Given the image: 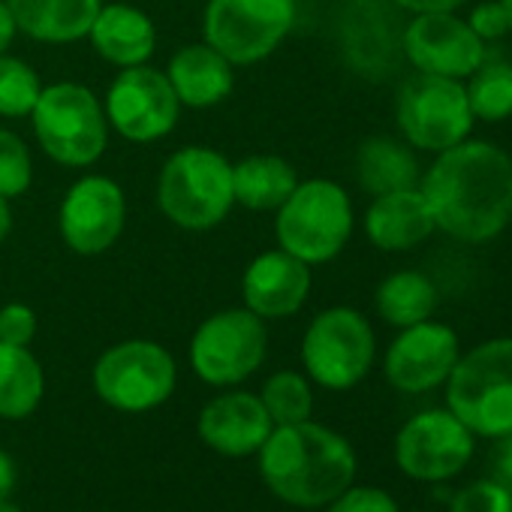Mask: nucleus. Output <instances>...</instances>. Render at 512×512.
Instances as JSON below:
<instances>
[{"instance_id": "obj_25", "label": "nucleus", "mask_w": 512, "mask_h": 512, "mask_svg": "<svg viewBox=\"0 0 512 512\" xmlns=\"http://www.w3.org/2000/svg\"><path fill=\"white\" fill-rule=\"evenodd\" d=\"M374 305H377V314L383 317V323H389L395 329H407V326H416V323L434 317L437 287L422 272H413V269L392 272L389 278L380 281V287L374 293Z\"/></svg>"}, {"instance_id": "obj_33", "label": "nucleus", "mask_w": 512, "mask_h": 512, "mask_svg": "<svg viewBox=\"0 0 512 512\" xmlns=\"http://www.w3.org/2000/svg\"><path fill=\"white\" fill-rule=\"evenodd\" d=\"M37 335V314L34 308L13 302L0 308V341L4 344H16V347H28Z\"/></svg>"}, {"instance_id": "obj_36", "label": "nucleus", "mask_w": 512, "mask_h": 512, "mask_svg": "<svg viewBox=\"0 0 512 512\" xmlns=\"http://www.w3.org/2000/svg\"><path fill=\"white\" fill-rule=\"evenodd\" d=\"M494 461H497V479L512 491V431L500 437V449H497Z\"/></svg>"}, {"instance_id": "obj_12", "label": "nucleus", "mask_w": 512, "mask_h": 512, "mask_svg": "<svg viewBox=\"0 0 512 512\" xmlns=\"http://www.w3.org/2000/svg\"><path fill=\"white\" fill-rule=\"evenodd\" d=\"M473 431L446 407L404 422L395 437V461L416 482H446L473 458Z\"/></svg>"}, {"instance_id": "obj_7", "label": "nucleus", "mask_w": 512, "mask_h": 512, "mask_svg": "<svg viewBox=\"0 0 512 512\" xmlns=\"http://www.w3.org/2000/svg\"><path fill=\"white\" fill-rule=\"evenodd\" d=\"M395 124L413 151L440 154L473 133V112L464 82L443 76H410L395 100Z\"/></svg>"}, {"instance_id": "obj_41", "label": "nucleus", "mask_w": 512, "mask_h": 512, "mask_svg": "<svg viewBox=\"0 0 512 512\" xmlns=\"http://www.w3.org/2000/svg\"><path fill=\"white\" fill-rule=\"evenodd\" d=\"M503 10H506V22H509V34H512V0H500Z\"/></svg>"}, {"instance_id": "obj_19", "label": "nucleus", "mask_w": 512, "mask_h": 512, "mask_svg": "<svg viewBox=\"0 0 512 512\" xmlns=\"http://www.w3.org/2000/svg\"><path fill=\"white\" fill-rule=\"evenodd\" d=\"M437 232L434 214L419 187L374 196L365 211V235L377 250L404 253L425 244Z\"/></svg>"}, {"instance_id": "obj_1", "label": "nucleus", "mask_w": 512, "mask_h": 512, "mask_svg": "<svg viewBox=\"0 0 512 512\" xmlns=\"http://www.w3.org/2000/svg\"><path fill=\"white\" fill-rule=\"evenodd\" d=\"M437 232L461 244H485L512 223V157L485 139H464L419 178Z\"/></svg>"}, {"instance_id": "obj_26", "label": "nucleus", "mask_w": 512, "mask_h": 512, "mask_svg": "<svg viewBox=\"0 0 512 512\" xmlns=\"http://www.w3.org/2000/svg\"><path fill=\"white\" fill-rule=\"evenodd\" d=\"M46 392V377L28 347L0 341V419L31 416Z\"/></svg>"}, {"instance_id": "obj_34", "label": "nucleus", "mask_w": 512, "mask_h": 512, "mask_svg": "<svg viewBox=\"0 0 512 512\" xmlns=\"http://www.w3.org/2000/svg\"><path fill=\"white\" fill-rule=\"evenodd\" d=\"M470 25V31L488 46V43H497L503 37H509V22H506V10L500 0H482L470 10V16L464 19Z\"/></svg>"}, {"instance_id": "obj_20", "label": "nucleus", "mask_w": 512, "mask_h": 512, "mask_svg": "<svg viewBox=\"0 0 512 512\" xmlns=\"http://www.w3.org/2000/svg\"><path fill=\"white\" fill-rule=\"evenodd\" d=\"M235 67L208 43L181 46L166 67V79L181 106L211 109L223 103L235 88Z\"/></svg>"}, {"instance_id": "obj_6", "label": "nucleus", "mask_w": 512, "mask_h": 512, "mask_svg": "<svg viewBox=\"0 0 512 512\" xmlns=\"http://www.w3.org/2000/svg\"><path fill=\"white\" fill-rule=\"evenodd\" d=\"M40 148L61 166L97 163L109 142V121L97 94L76 82H55L40 91L31 112Z\"/></svg>"}, {"instance_id": "obj_17", "label": "nucleus", "mask_w": 512, "mask_h": 512, "mask_svg": "<svg viewBox=\"0 0 512 512\" xmlns=\"http://www.w3.org/2000/svg\"><path fill=\"white\" fill-rule=\"evenodd\" d=\"M311 266L287 250H266L244 269V308L263 320L293 317L311 293Z\"/></svg>"}, {"instance_id": "obj_22", "label": "nucleus", "mask_w": 512, "mask_h": 512, "mask_svg": "<svg viewBox=\"0 0 512 512\" xmlns=\"http://www.w3.org/2000/svg\"><path fill=\"white\" fill-rule=\"evenodd\" d=\"M16 31L37 43H76L85 40L103 0H7Z\"/></svg>"}, {"instance_id": "obj_38", "label": "nucleus", "mask_w": 512, "mask_h": 512, "mask_svg": "<svg viewBox=\"0 0 512 512\" xmlns=\"http://www.w3.org/2000/svg\"><path fill=\"white\" fill-rule=\"evenodd\" d=\"M16 37V22H13V13L7 7V0H0V55H4L10 49Z\"/></svg>"}, {"instance_id": "obj_8", "label": "nucleus", "mask_w": 512, "mask_h": 512, "mask_svg": "<svg viewBox=\"0 0 512 512\" xmlns=\"http://www.w3.org/2000/svg\"><path fill=\"white\" fill-rule=\"evenodd\" d=\"M296 25V0H208L205 43L232 67L266 61Z\"/></svg>"}, {"instance_id": "obj_30", "label": "nucleus", "mask_w": 512, "mask_h": 512, "mask_svg": "<svg viewBox=\"0 0 512 512\" xmlns=\"http://www.w3.org/2000/svg\"><path fill=\"white\" fill-rule=\"evenodd\" d=\"M31 181H34V163L28 145L13 130L0 127V196L16 199L31 187Z\"/></svg>"}, {"instance_id": "obj_29", "label": "nucleus", "mask_w": 512, "mask_h": 512, "mask_svg": "<svg viewBox=\"0 0 512 512\" xmlns=\"http://www.w3.org/2000/svg\"><path fill=\"white\" fill-rule=\"evenodd\" d=\"M40 76L31 64L0 55V118H28L40 100Z\"/></svg>"}, {"instance_id": "obj_13", "label": "nucleus", "mask_w": 512, "mask_h": 512, "mask_svg": "<svg viewBox=\"0 0 512 512\" xmlns=\"http://www.w3.org/2000/svg\"><path fill=\"white\" fill-rule=\"evenodd\" d=\"M106 121L130 142H157L178 124L181 103L166 73L142 64L124 67L106 91Z\"/></svg>"}, {"instance_id": "obj_5", "label": "nucleus", "mask_w": 512, "mask_h": 512, "mask_svg": "<svg viewBox=\"0 0 512 512\" xmlns=\"http://www.w3.org/2000/svg\"><path fill=\"white\" fill-rule=\"evenodd\" d=\"M353 223L356 214L350 193L329 178H311L299 181L278 208L275 235L281 250L293 253L296 260L323 266L347 247Z\"/></svg>"}, {"instance_id": "obj_10", "label": "nucleus", "mask_w": 512, "mask_h": 512, "mask_svg": "<svg viewBox=\"0 0 512 512\" xmlns=\"http://www.w3.org/2000/svg\"><path fill=\"white\" fill-rule=\"evenodd\" d=\"M178 368L166 347L154 341H124L109 347L94 365V392L121 413H145L169 401Z\"/></svg>"}, {"instance_id": "obj_27", "label": "nucleus", "mask_w": 512, "mask_h": 512, "mask_svg": "<svg viewBox=\"0 0 512 512\" xmlns=\"http://www.w3.org/2000/svg\"><path fill=\"white\" fill-rule=\"evenodd\" d=\"M467 103L476 121L500 124L512 118V61L485 58L464 79Z\"/></svg>"}, {"instance_id": "obj_3", "label": "nucleus", "mask_w": 512, "mask_h": 512, "mask_svg": "<svg viewBox=\"0 0 512 512\" xmlns=\"http://www.w3.org/2000/svg\"><path fill=\"white\" fill-rule=\"evenodd\" d=\"M160 211L187 232H205L226 220L235 205L232 163L205 145L175 151L157 181Z\"/></svg>"}, {"instance_id": "obj_16", "label": "nucleus", "mask_w": 512, "mask_h": 512, "mask_svg": "<svg viewBox=\"0 0 512 512\" xmlns=\"http://www.w3.org/2000/svg\"><path fill=\"white\" fill-rule=\"evenodd\" d=\"M461 356L455 329L437 320H422L398 332L386 350V380L404 395H422L443 386Z\"/></svg>"}, {"instance_id": "obj_15", "label": "nucleus", "mask_w": 512, "mask_h": 512, "mask_svg": "<svg viewBox=\"0 0 512 512\" xmlns=\"http://www.w3.org/2000/svg\"><path fill=\"white\" fill-rule=\"evenodd\" d=\"M401 49L416 73L458 82H464L488 58V46L458 13L413 16L401 34Z\"/></svg>"}, {"instance_id": "obj_39", "label": "nucleus", "mask_w": 512, "mask_h": 512, "mask_svg": "<svg viewBox=\"0 0 512 512\" xmlns=\"http://www.w3.org/2000/svg\"><path fill=\"white\" fill-rule=\"evenodd\" d=\"M10 229H13V208H10V199L0 196V244L10 238Z\"/></svg>"}, {"instance_id": "obj_24", "label": "nucleus", "mask_w": 512, "mask_h": 512, "mask_svg": "<svg viewBox=\"0 0 512 512\" xmlns=\"http://www.w3.org/2000/svg\"><path fill=\"white\" fill-rule=\"evenodd\" d=\"M356 175L359 184L371 193H392V190H407L419 187L422 169L413 154V148L404 139H389V136H374L362 142L356 154Z\"/></svg>"}, {"instance_id": "obj_23", "label": "nucleus", "mask_w": 512, "mask_h": 512, "mask_svg": "<svg viewBox=\"0 0 512 512\" xmlns=\"http://www.w3.org/2000/svg\"><path fill=\"white\" fill-rule=\"evenodd\" d=\"M296 184V166L278 154H253L232 166L235 202L250 211H278Z\"/></svg>"}, {"instance_id": "obj_21", "label": "nucleus", "mask_w": 512, "mask_h": 512, "mask_svg": "<svg viewBox=\"0 0 512 512\" xmlns=\"http://www.w3.org/2000/svg\"><path fill=\"white\" fill-rule=\"evenodd\" d=\"M91 46L115 67H142L157 49V28L148 13L133 4H103L91 31Z\"/></svg>"}, {"instance_id": "obj_11", "label": "nucleus", "mask_w": 512, "mask_h": 512, "mask_svg": "<svg viewBox=\"0 0 512 512\" xmlns=\"http://www.w3.org/2000/svg\"><path fill=\"white\" fill-rule=\"evenodd\" d=\"M269 350L266 320L247 308L211 314L190 341V365L211 386H235L263 365Z\"/></svg>"}, {"instance_id": "obj_37", "label": "nucleus", "mask_w": 512, "mask_h": 512, "mask_svg": "<svg viewBox=\"0 0 512 512\" xmlns=\"http://www.w3.org/2000/svg\"><path fill=\"white\" fill-rule=\"evenodd\" d=\"M16 488V461L0 449V500H7Z\"/></svg>"}, {"instance_id": "obj_18", "label": "nucleus", "mask_w": 512, "mask_h": 512, "mask_svg": "<svg viewBox=\"0 0 512 512\" xmlns=\"http://www.w3.org/2000/svg\"><path fill=\"white\" fill-rule=\"evenodd\" d=\"M275 422L263 407L260 395L250 392H223L205 404L199 416V437L220 455L241 458L260 452Z\"/></svg>"}, {"instance_id": "obj_14", "label": "nucleus", "mask_w": 512, "mask_h": 512, "mask_svg": "<svg viewBox=\"0 0 512 512\" xmlns=\"http://www.w3.org/2000/svg\"><path fill=\"white\" fill-rule=\"evenodd\" d=\"M127 199L118 181L106 175H85L64 193L58 226L61 238L73 253L100 256L124 232Z\"/></svg>"}, {"instance_id": "obj_35", "label": "nucleus", "mask_w": 512, "mask_h": 512, "mask_svg": "<svg viewBox=\"0 0 512 512\" xmlns=\"http://www.w3.org/2000/svg\"><path fill=\"white\" fill-rule=\"evenodd\" d=\"M392 4L410 16H425V13H458L467 0H392Z\"/></svg>"}, {"instance_id": "obj_28", "label": "nucleus", "mask_w": 512, "mask_h": 512, "mask_svg": "<svg viewBox=\"0 0 512 512\" xmlns=\"http://www.w3.org/2000/svg\"><path fill=\"white\" fill-rule=\"evenodd\" d=\"M263 407L269 410L275 425H296L311 419L314 410V392L308 377L296 374V371H278L266 380L263 395H260Z\"/></svg>"}, {"instance_id": "obj_32", "label": "nucleus", "mask_w": 512, "mask_h": 512, "mask_svg": "<svg viewBox=\"0 0 512 512\" xmlns=\"http://www.w3.org/2000/svg\"><path fill=\"white\" fill-rule=\"evenodd\" d=\"M329 512H398V503L383 488L350 485L329 503Z\"/></svg>"}, {"instance_id": "obj_2", "label": "nucleus", "mask_w": 512, "mask_h": 512, "mask_svg": "<svg viewBox=\"0 0 512 512\" xmlns=\"http://www.w3.org/2000/svg\"><path fill=\"white\" fill-rule=\"evenodd\" d=\"M266 485L293 506H329L356 476V452L338 431L320 422L275 425L260 446Z\"/></svg>"}, {"instance_id": "obj_31", "label": "nucleus", "mask_w": 512, "mask_h": 512, "mask_svg": "<svg viewBox=\"0 0 512 512\" xmlns=\"http://www.w3.org/2000/svg\"><path fill=\"white\" fill-rule=\"evenodd\" d=\"M449 512H512V491L500 479H476L452 494Z\"/></svg>"}, {"instance_id": "obj_40", "label": "nucleus", "mask_w": 512, "mask_h": 512, "mask_svg": "<svg viewBox=\"0 0 512 512\" xmlns=\"http://www.w3.org/2000/svg\"><path fill=\"white\" fill-rule=\"evenodd\" d=\"M0 512H22V509L16 503H10V497H7V500H0Z\"/></svg>"}, {"instance_id": "obj_9", "label": "nucleus", "mask_w": 512, "mask_h": 512, "mask_svg": "<svg viewBox=\"0 0 512 512\" xmlns=\"http://www.w3.org/2000/svg\"><path fill=\"white\" fill-rule=\"evenodd\" d=\"M377 341L365 314L356 308H326L302 338V362L308 377L332 392L353 389L374 365Z\"/></svg>"}, {"instance_id": "obj_4", "label": "nucleus", "mask_w": 512, "mask_h": 512, "mask_svg": "<svg viewBox=\"0 0 512 512\" xmlns=\"http://www.w3.org/2000/svg\"><path fill=\"white\" fill-rule=\"evenodd\" d=\"M449 410L473 437L500 440L512 431V338H491L458 356L446 380Z\"/></svg>"}]
</instances>
